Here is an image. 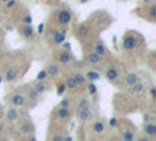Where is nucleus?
I'll return each instance as SVG.
<instances>
[{
  "instance_id": "obj_1",
  "label": "nucleus",
  "mask_w": 156,
  "mask_h": 141,
  "mask_svg": "<svg viewBox=\"0 0 156 141\" xmlns=\"http://www.w3.org/2000/svg\"><path fill=\"white\" fill-rule=\"evenodd\" d=\"M70 20H72V13L69 9H61L58 13V22L61 25H67L70 24Z\"/></svg>"
},
{
  "instance_id": "obj_2",
  "label": "nucleus",
  "mask_w": 156,
  "mask_h": 141,
  "mask_svg": "<svg viewBox=\"0 0 156 141\" xmlns=\"http://www.w3.org/2000/svg\"><path fill=\"white\" fill-rule=\"evenodd\" d=\"M51 41H53L55 44H62L64 39H66V33L64 32H59V30H53L51 32Z\"/></svg>"
},
{
  "instance_id": "obj_3",
  "label": "nucleus",
  "mask_w": 156,
  "mask_h": 141,
  "mask_svg": "<svg viewBox=\"0 0 156 141\" xmlns=\"http://www.w3.org/2000/svg\"><path fill=\"white\" fill-rule=\"evenodd\" d=\"M137 47V39L134 36H126L123 39V49L125 50H131V49H136Z\"/></svg>"
},
{
  "instance_id": "obj_4",
  "label": "nucleus",
  "mask_w": 156,
  "mask_h": 141,
  "mask_svg": "<svg viewBox=\"0 0 156 141\" xmlns=\"http://www.w3.org/2000/svg\"><path fill=\"white\" fill-rule=\"evenodd\" d=\"M17 77H19V72H17L14 68H9V69L5 72V80H6V82H14Z\"/></svg>"
},
{
  "instance_id": "obj_5",
  "label": "nucleus",
  "mask_w": 156,
  "mask_h": 141,
  "mask_svg": "<svg viewBox=\"0 0 156 141\" xmlns=\"http://www.w3.org/2000/svg\"><path fill=\"white\" fill-rule=\"evenodd\" d=\"M11 104L14 107H23L25 105V97L22 94H14L11 97Z\"/></svg>"
},
{
  "instance_id": "obj_6",
  "label": "nucleus",
  "mask_w": 156,
  "mask_h": 141,
  "mask_svg": "<svg viewBox=\"0 0 156 141\" xmlns=\"http://www.w3.org/2000/svg\"><path fill=\"white\" fill-rule=\"evenodd\" d=\"M92 54H95L97 57L101 58L103 55H106V47L98 41V43H95V46H94V52H92Z\"/></svg>"
},
{
  "instance_id": "obj_7",
  "label": "nucleus",
  "mask_w": 156,
  "mask_h": 141,
  "mask_svg": "<svg viewBox=\"0 0 156 141\" xmlns=\"http://www.w3.org/2000/svg\"><path fill=\"white\" fill-rule=\"evenodd\" d=\"M106 79H108L109 82L117 80V79H119V71H117L115 68H108V69H106Z\"/></svg>"
},
{
  "instance_id": "obj_8",
  "label": "nucleus",
  "mask_w": 156,
  "mask_h": 141,
  "mask_svg": "<svg viewBox=\"0 0 156 141\" xmlns=\"http://www.w3.org/2000/svg\"><path fill=\"white\" fill-rule=\"evenodd\" d=\"M137 82H139V77H137L136 74H133V72H129V74L125 77V83H126L129 88H131L133 85H136Z\"/></svg>"
},
{
  "instance_id": "obj_9",
  "label": "nucleus",
  "mask_w": 156,
  "mask_h": 141,
  "mask_svg": "<svg viewBox=\"0 0 156 141\" xmlns=\"http://www.w3.org/2000/svg\"><path fill=\"white\" fill-rule=\"evenodd\" d=\"M90 116H92V111H90V108L78 110V118H80V121H87Z\"/></svg>"
},
{
  "instance_id": "obj_10",
  "label": "nucleus",
  "mask_w": 156,
  "mask_h": 141,
  "mask_svg": "<svg viewBox=\"0 0 156 141\" xmlns=\"http://www.w3.org/2000/svg\"><path fill=\"white\" fill-rule=\"evenodd\" d=\"M144 130H145V133H147L148 138H150V136H154V135H156V125H154L153 122H147V124L144 125Z\"/></svg>"
},
{
  "instance_id": "obj_11",
  "label": "nucleus",
  "mask_w": 156,
  "mask_h": 141,
  "mask_svg": "<svg viewBox=\"0 0 156 141\" xmlns=\"http://www.w3.org/2000/svg\"><path fill=\"white\" fill-rule=\"evenodd\" d=\"M70 54L67 52V50H62V52L59 54V63H61V65H69V63H70Z\"/></svg>"
},
{
  "instance_id": "obj_12",
  "label": "nucleus",
  "mask_w": 156,
  "mask_h": 141,
  "mask_svg": "<svg viewBox=\"0 0 156 141\" xmlns=\"http://www.w3.org/2000/svg\"><path fill=\"white\" fill-rule=\"evenodd\" d=\"M76 33H78V36H80V38H86V36L89 35V27H87L86 24L78 25V30H76Z\"/></svg>"
},
{
  "instance_id": "obj_13",
  "label": "nucleus",
  "mask_w": 156,
  "mask_h": 141,
  "mask_svg": "<svg viewBox=\"0 0 156 141\" xmlns=\"http://www.w3.org/2000/svg\"><path fill=\"white\" fill-rule=\"evenodd\" d=\"M6 119L8 121H17L19 119V111L16 110V108H11V110H8V113H6Z\"/></svg>"
},
{
  "instance_id": "obj_14",
  "label": "nucleus",
  "mask_w": 156,
  "mask_h": 141,
  "mask_svg": "<svg viewBox=\"0 0 156 141\" xmlns=\"http://www.w3.org/2000/svg\"><path fill=\"white\" fill-rule=\"evenodd\" d=\"M31 89H34V91H36L37 94H42V93L45 91V89H47V85H45L44 82H36V83H34V86H33Z\"/></svg>"
},
{
  "instance_id": "obj_15",
  "label": "nucleus",
  "mask_w": 156,
  "mask_h": 141,
  "mask_svg": "<svg viewBox=\"0 0 156 141\" xmlns=\"http://www.w3.org/2000/svg\"><path fill=\"white\" fill-rule=\"evenodd\" d=\"M100 57H97L95 54H89L87 57H86V63H87V65H98V63H100Z\"/></svg>"
},
{
  "instance_id": "obj_16",
  "label": "nucleus",
  "mask_w": 156,
  "mask_h": 141,
  "mask_svg": "<svg viewBox=\"0 0 156 141\" xmlns=\"http://www.w3.org/2000/svg\"><path fill=\"white\" fill-rule=\"evenodd\" d=\"M45 71H47V75H50V77H56V74L59 72L58 66L53 65V63H51V65H48V68H47Z\"/></svg>"
},
{
  "instance_id": "obj_17",
  "label": "nucleus",
  "mask_w": 156,
  "mask_h": 141,
  "mask_svg": "<svg viewBox=\"0 0 156 141\" xmlns=\"http://www.w3.org/2000/svg\"><path fill=\"white\" fill-rule=\"evenodd\" d=\"M105 122H101V121H97V122H94V125H92V130L95 132V133H101L103 130H105Z\"/></svg>"
},
{
  "instance_id": "obj_18",
  "label": "nucleus",
  "mask_w": 156,
  "mask_h": 141,
  "mask_svg": "<svg viewBox=\"0 0 156 141\" xmlns=\"http://www.w3.org/2000/svg\"><path fill=\"white\" fill-rule=\"evenodd\" d=\"M56 114H58L59 119H66V118H69L70 111H69V108H58L56 110Z\"/></svg>"
},
{
  "instance_id": "obj_19",
  "label": "nucleus",
  "mask_w": 156,
  "mask_h": 141,
  "mask_svg": "<svg viewBox=\"0 0 156 141\" xmlns=\"http://www.w3.org/2000/svg\"><path fill=\"white\" fill-rule=\"evenodd\" d=\"M84 77H86V79H89V80H92V82H95V80L100 79V74H98L97 71H89Z\"/></svg>"
},
{
  "instance_id": "obj_20",
  "label": "nucleus",
  "mask_w": 156,
  "mask_h": 141,
  "mask_svg": "<svg viewBox=\"0 0 156 141\" xmlns=\"http://www.w3.org/2000/svg\"><path fill=\"white\" fill-rule=\"evenodd\" d=\"M72 77H73V80L76 82V85H78V86H81V85L84 83V80H86V77H84L83 74H80V72L75 74V75H72Z\"/></svg>"
},
{
  "instance_id": "obj_21",
  "label": "nucleus",
  "mask_w": 156,
  "mask_h": 141,
  "mask_svg": "<svg viewBox=\"0 0 156 141\" xmlns=\"http://www.w3.org/2000/svg\"><path fill=\"white\" fill-rule=\"evenodd\" d=\"M122 139H123V141H133V139H134V133H133L131 130H125V132L122 133Z\"/></svg>"
},
{
  "instance_id": "obj_22",
  "label": "nucleus",
  "mask_w": 156,
  "mask_h": 141,
  "mask_svg": "<svg viewBox=\"0 0 156 141\" xmlns=\"http://www.w3.org/2000/svg\"><path fill=\"white\" fill-rule=\"evenodd\" d=\"M66 86H67L69 89H76V88H78L76 82L73 80V77H67V80H66Z\"/></svg>"
},
{
  "instance_id": "obj_23",
  "label": "nucleus",
  "mask_w": 156,
  "mask_h": 141,
  "mask_svg": "<svg viewBox=\"0 0 156 141\" xmlns=\"http://www.w3.org/2000/svg\"><path fill=\"white\" fill-rule=\"evenodd\" d=\"M22 35L25 38H30L33 35V28H31V25H25V27L22 28Z\"/></svg>"
},
{
  "instance_id": "obj_24",
  "label": "nucleus",
  "mask_w": 156,
  "mask_h": 141,
  "mask_svg": "<svg viewBox=\"0 0 156 141\" xmlns=\"http://www.w3.org/2000/svg\"><path fill=\"white\" fill-rule=\"evenodd\" d=\"M90 102L87 99H81L80 102H78V110H83V108H90Z\"/></svg>"
},
{
  "instance_id": "obj_25",
  "label": "nucleus",
  "mask_w": 156,
  "mask_h": 141,
  "mask_svg": "<svg viewBox=\"0 0 156 141\" xmlns=\"http://www.w3.org/2000/svg\"><path fill=\"white\" fill-rule=\"evenodd\" d=\"M131 91L133 93H136V94H139V93H142V91H144V85H142V83H136V85H133L131 86Z\"/></svg>"
},
{
  "instance_id": "obj_26",
  "label": "nucleus",
  "mask_w": 156,
  "mask_h": 141,
  "mask_svg": "<svg viewBox=\"0 0 156 141\" xmlns=\"http://www.w3.org/2000/svg\"><path fill=\"white\" fill-rule=\"evenodd\" d=\"M47 71L45 69H42V71H39V74H37V77H36V79H37V82H44L45 79H47Z\"/></svg>"
},
{
  "instance_id": "obj_27",
  "label": "nucleus",
  "mask_w": 156,
  "mask_h": 141,
  "mask_svg": "<svg viewBox=\"0 0 156 141\" xmlns=\"http://www.w3.org/2000/svg\"><path fill=\"white\" fill-rule=\"evenodd\" d=\"M87 91H89V94H95L97 93V86L94 83H89L87 85Z\"/></svg>"
},
{
  "instance_id": "obj_28",
  "label": "nucleus",
  "mask_w": 156,
  "mask_h": 141,
  "mask_svg": "<svg viewBox=\"0 0 156 141\" xmlns=\"http://www.w3.org/2000/svg\"><path fill=\"white\" fill-rule=\"evenodd\" d=\"M69 105H70L69 99H62V100H61V107H59V108H69Z\"/></svg>"
},
{
  "instance_id": "obj_29",
  "label": "nucleus",
  "mask_w": 156,
  "mask_h": 141,
  "mask_svg": "<svg viewBox=\"0 0 156 141\" xmlns=\"http://www.w3.org/2000/svg\"><path fill=\"white\" fill-rule=\"evenodd\" d=\"M28 96H30V99H37V93L34 91V89H30V91H28Z\"/></svg>"
},
{
  "instance_id": "obj_30",
  "label": "nucleus",
  "mask_w": 156,
  "mask_h": 141,
  "mask_svg": "<svg viewBox=\"0 0 156 141\" xmlns=\"http://www.w3.org/2000/svg\"><path fill=\"white\" fill-rule=\"evenodd\" d=\"M30 127H31L30 124H23V125H22V129H20V130H22V132H30Z\"/></svg>"
},
{
  "instance_id": "obj_31",
  "label": "nucleus",
  "mask_w": 156,
  "mask_h": 141,
  "mask_svg": "<svg viewBox=\"0 0 156 141\" xmlns=\"http://www.w3.org/2000/svg\"><path fill=\"white\" fill-rule=\"evenodd\" d=\"M150 16H151V17L156 16V6H151V8H150Z\"/></svg>"
},
{
  "instance_id": "obj_32",
  "label": "nucleus",
  "mask_w": 156,
  "mask_h": 141,
  "mask_svg": "<svg viewBox=\"0 0 156 141\" xmlns=\"http://www.w3.org/2000/svg\"><path fill=\"white\" fill-rule=\"evenodd\" d=\"M23 22L27 24V25H28V24H31V16H25V17H23Z\"/></svg>"
},
{
  "instance_id": "obj_33",
  "label": "nucleus",
  "mask_w": 156,
  "mask_h": 141,
  "mask_svg": "<svg viewBox=\"0 0 156 141\" xmlns=\"http://www.w3.org/2000/svg\"><path fill=\"white\" fill-rule=\"evenodd\" d=\"M16 5V0H9V2L6 3V8H11V6H14Z\"/></svg>"
},
{
  "instance_id": "obj_34",
  "label": "nucleus",
  "mask_w": 156,
  "mask_h": 141,
  "mask_svg": "<svg viewBox=\"0 0 156 141\" xmlns=\"http://www.w3.org/2000/svg\"><path fill=\"white\" fill-rule=\"evenodd\" d=\"M150 94H151V97L154 99V96H156V88L153 86V88H150Z\"/></svg>"
},
{
  "instance_id": "obj_35",
  "label": "nucleus",
  "mask_w": 156,
  "mask_h": 141,
  "mask_svg": "<svg viewBox=\"0 0 156 141\" xmlns=\"http://www.w3.org/2000/svg\"><path fill=\"white\" fill-rule=\"evenodd\" d=\"M51 141H62V136H61V135H55Z\"/></svg>"
},
{
  "instance_id": "obj_36",
  "label": "nucleus",
  "mask_w": 156,
  "mask_h": 141,
  "mask_svg": "<svg viewBox=\"0 0 156 141\" xmlns=\"http://www.w3.org/2000/svg\"><path fill=\"white\" fill-rule=\"evenodd\" d=\"M62 46H64V49H66L67 52H69V50H70V44H69V43H62Z\"/></svg>"
},
{
  "instance_id": "obj_37",
  "label": "nucleus",
  "mask_w": 156,
  "mask_h": 141,
  "mask_svg": "<svg viewBox=\"0 0 156 141\" xmlns=\"http://www.w3.org/2000/svg\"><path fill=\"white\" fill-rule=\"evenodd\" d=\"M137 141H150V138H148V136H140Z\"/></svg>"
},
{
  "instance_id": "obj_38",
  "label": "nucleus",
  "mask_w": 156,
  "mask_h": 141,
  "mask_svg": "<svg viewBox=\"0 0 156 141\" xmlns=\"http://www.w3.org/2000/svg\"><path fill=\"white\" fill-rule=\"evenodd\" d=\"M64 89H66L64 86H59V89H58V94H62V93H64Z\"/></svg>"
},
{
  "instance_id": "obj_39",
  "label": "nucleus",
  "mask_w": 156,
  "mask_h": 141,
  "mask_svg": "<svg viewBox=\"0 0 156 141\" xmlns=\"http://www.w3.org/2000/svg\"><path fill=\"white\" fill-rule=\"evenodd\" d=\"M109 124H111V125H115V124H117V121H115V119H111V121H109Z\"/></svg>"
},
{
  "instance_id": "obj_40",
  "label": "nucleus",
  "mask_w": 156,
  "mask_h": 141,
  "mask_svg": "<svg viewBox=\"0 0 156 141\" xmlns=\"http://www.w3.org/2000/svg\"><path fill=\"white\" fill-rule=\"evenodd\" d=\"M2 130H3V125H2V124H0V132H2Z\"/></svg>"
},
{
  "instance_id": "obj_41",
  "label": "nucleus",
  "mask_w": 156,
  "mask_h": 141,
  "mask_svg": "<svg viewBox=\"0 0 156 141\" xmlns=\"http://www.w3.org/2000/svg\"><path fill=\"white\" fill-rule=\"evenodd\" d=\"M0 113H2V105H0Z\"/></svg>"
}]
</instances>
